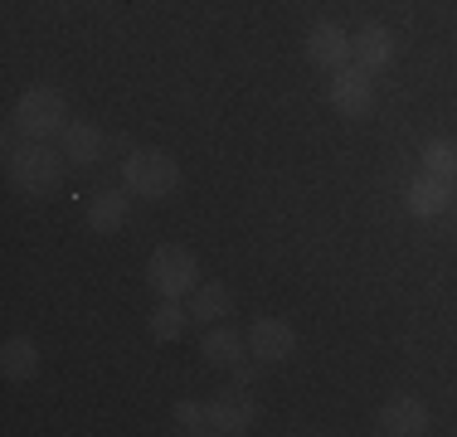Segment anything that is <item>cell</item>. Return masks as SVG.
<instances>
[{
	"label": "cell",
	"instance_id": "ffe728a7",
	"mask_svg": "<svg viewBox=\"0 0 457 437\" xmlns=\"http://www.w3.org/2000/svg\"><path fill=\"white\" fill-rule=\"evenodd\" d=\"M453 200H457V185H453Z\"/></svg>",
	"mask_w": 457,
	"mask_h": 437
},
{
	"label": "cell",
	"instance_id": "8fae6325",
	"mask_svg": "<svg viewBox=\"0 0 457 437\" xmlns=\"http://www.w3.org/2000/svg\"><path fill=\"white\" fill-rule=\"evenodd\" d=\"M351 54H355V69L379 73V69L395 63V35H389L385 25H365L361 35L351 39Z\"/></svg>",
	"mask_w": 457,
	"mask_h": 437
},
{
	"label": "cell",
	"instance_id": "30bf717a",
	"mask_svg": "<svg viewBox=\"0 0 457 437\" xmlns=\"http://www.w3.org/2000/svg\"><path fill=\"white\" fill-rule=\"evenodd\" d=\"M404 204H409L413 218H438V214L453 204V180H443V175H428V170H423L419 180L409 185Z\"/></svg>",
	"mask_w": 457,
	"mask_h": 437
},
{
	"label": "cell",
	"instance_id": "8992f818",
	"mask_svg": "<svg viewBox=\"0 0 457 437\" xmlns=\"http://www.w3.org/2000/svg\"><path fill=\"white\" fill-rule=\"evenodd\" d=\"M248 350H253L258 365H282L297 350V326L282 321V316H258L248 326Z\"/></svg>",
	"mask_w": 457,
	"mask_h": 437
},
{
	"label": "cell",
	"instance_id": "7a4b0ae2",
	"mask_svg": "<svg viewBox=\"0 0 457 437\" xmlns=\"http://www.w3.org/2000/svg\"><path fill=\"white\" fill-rule=\"evenodd\" d=\"M15 131L25 141H49L69 131V103L59 87H25L15 103Z\"/></svg>",
	"mask_w": 457,
	"mask_h": 437
},
{
	"label": "cell",
	"instance_id": "4fadbf2b",
	"mask_svg": "<svg viewBox=\"0 0 457 437\" xmlns=\"http://www.w3.org/2000/svg\"><path fill=\"white\" fill-rule=\"evenodd\" d=\"M0 369H5V379H15V384L35 379L39 375V345L29 341V335H10L5 350H0Z\"/></svg>",
	"mask_w": 457,
	"mask_h": 437
},
{
	"label": "cell",
	"instance_id": "e0dca14e",
	"mask_svg": "<svg viewBox=\"0 0 457 437\" xmlns=\"http://www.w3.org/2000/svg\"><path fill=\"white\" fill-rule=\"evenodd\" d=\"M423 170L457 185V146L453 141H428V146H423Z\"/></svg>",
	"mask_w": 457,
	"mask_h": 437
},
{
	"label": "cell",
	"instance_id": "6da1fadb",
	"mask_svg": "<svg viewBox=\"0 0 457 437\" xmlns=\"http://www.w3.org/2000/svg\"><path fill=\"white\" fill-rule=\"evenodd\" d=\"M5 175L15 185V194L29 200H45L63 185V151H49L45 141H25V146H10L5 156Z\"/></svg>",
	"mask_w": 457,
	"mask_h": 437
},
{
	"label": "cell",
	"instance_id": "7c38bea8",
	"mask_svg": "<svg viewBox=\"0 0 457 437\" xmlns=\"http://www.w3.org/2000/svg\"><path fill=\"white\" fill-rule=\"evenodd\" d=\"M103 151H107V136L93 122H69V131H63V156L73 166H97Z\"/></svg>",
	"mask_w": 457,
	"mask_h": 437
},
{
	"label": "cell",
	"instance_id": "3957f363",
	"mask_svg": "<svg viewBox=\"0 0 457 437\" xmlns=\"http://www.w3.org/2000/svg\"><path fill=\"white\" fill-rule=\"evenodd\" d=\"M122 185L127 194H141V200H170L180 185V166L156 146H141L122 161Z\"/></svg>",
	"mask_w": 457,
	"mask_h": 437
},
{
	"label": "cell",
	"instance_id": "ac0fdd59",
	"mask_svg": "<svg viewBox=\"0 0 457 437\" xmlns=\"http://www.w3.org/2000/svg\"><path fill=\"white\" fill-rule=\"evenodd\" d=\"M151 335H156V341H180L185 335V306L180 301L156 306V311H151Z\"/></svg>",
	"mask_w": 457,
	"mask_h": 437
},
{
	"label": "cell",
	"instance_id": "277c9868",
	"mask_svg": "<svg viewBox=\"0 0 457 437\" xmlns=\"http://www.w3.org/2000/svg\"><path fill=\"white\" fill-rule=\"evenodd\" d=\"M146 287L166 301H180L185 292L200 287V262H195V253L185 243H161L146 258Z\"/></svg>",
	"mask_w": 457,
	"mask_h": 437
},
{
	"label": "cell",
	"instance_id": "ba28073f",
	"mask_svg": "<svg viewBox=\"0 0 457 437\" xmlns=\"http://www.w3.org/2000/svg\"><path fill=\"white\" fill-rule=\"evenodd\" d=\"M331 107L341 117H365L375 107V83H370L365 69H341L331 78Z\"/></svg>",
	"mask_w": 457,
	"mask_h": 437
},
{
	"label": "cell",
	"instance_id": "2e32d148",
	"mask_svg": "<svg viewBox=\"0 0 457 437\" xmlns=\"http://www.w3.org/2000/svg\"><path fill=\"white\" fill-rule=\"evenodd\" d=\"M122 224H127V194L97 190L93 204H88V228H93V234H117Z\"/></svg>",
	"mask_w": 457,
	"mask_h": 437
},
{
	"label": "cell",
	"instance_id": "d6986e66",
	"mask_svg": "<svg viewBox=\"0 0 457 437\" xmlns=\"http://www.w3.org/2000/svg\"><path fill=\"white\" fill-rule=\"evenodd\" d=\"M176 423H180L185 433H210V408H204V403L180 399V403H176Z\"/></svg>",
	"mask_w": 457,
	"mask_h": 437
},
{
	"label": "cell",
	"instance_id": "5bb4252c",
	"mask_svg": "<svg viewBox=\"0 0 457 437\" xmlns=\"http://www.w3.org/2000/svg\"><path fill=\"white\" fill-rule=\"evenodd\" d=\"M234 311V292L224 287V282H204V287H195V297H190V321H200V326H214L220 316Z\"/></svg>",
	"mask_w": 457,
	"mask_h": 437
},
{
	"label": "cell",
	"instance_id": "9c48e42d",
	"mask_svg": "<svg viewBox=\"0 0 457 437\" xmlns=\"http://www.w3.org/2000/svg\"><path fill=\"white\" fill-rule=\"evenodd\" d=\"M375 428L389 437H419V433H428V408L419 399H409V393H399V399H389L375 413Z\"/></svg>",
	"mask_w": 457,
	"mask_h": 437
},
{
	"label": "cell",
	"instance_id": "5b68a950",
	"mask_svg": "<svg viewBox=\"0 0 457 437\" xmlns=\"http://www.w3.org/2000/svg\"><path fill=\"white\" fill-rule=\"evenodd\" d=\"M204 408H210V433L244 437V433L258 423V403H253V393H248V384H234V389H224L220 399H210Z\"/></svg>",
	"mask_w": 457,
	"mask_h": 437
},
{
	"label": "cell",
	"instance_id": "9a60e30c",
	"mask_svg": "<svg viewBox=\"0 0 457 437\" xmlns=\"http://www.w3.org/2000/svg\"><path fill=\"white\" fill-rule=\"evenodd\" d=\"M244 350H248V335H238L234 326H224V331H210V335H204V359H210L214 369L244 365Z\"/></svg>",
	"mask_w": 457,
	"mask_h": 437
},
{
	"label": "cell",
	"instance_id": "52a82bcc",
	"mask_svg": "<svg viewBox=\"0 0 457 437\" xmlns=\"http://www.w3.org/2000/svg\"><path fill=\"white\" fill-rule=\"evenodd\" d=\"M307 59L317 63V69H331V73H341V69H351V35H345L341 25H331V20H321V25H312V35H307Z\"/></svg>",
	"mask_w": 457,
	"mask_h": 437
}]
</instances>
